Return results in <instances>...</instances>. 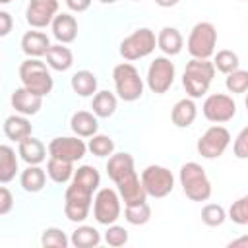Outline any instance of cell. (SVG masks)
<instances>
[{
    "instance_id": "1",
    "label": "cell",
    "mask_w": 248,
    "mask_h": 248,
    "mask_svg": "<svg viewBox=\"0 0 248 248\" xmlns=\"http://www.w3.org/2000/svg\"><path fill=\"white\" fill-rule=\"evenodd\" d=\"M215 76V66L209 58H192L182 74V85L192 99H200L207 93Z\"/></svg>"
},
{
    "instance_id": "2",
    "label": "cell",
    "mask_w": 248,
    "mask_h": 248,
    "mask_svg": "<svg viewBox=\"0 0 248 248\" xmlns=\"http://www.w3.org/2000/svg\"><path fill=\"white\" fill-rule=\"evenodd\" d=\"M182 192L192 202H207L211 198V182L205 174V169L200 163H184L178 174Z\"/></svg>"
},
{
    "instance_id": "3",
    "label": "cell",
    "mask_w": 248,
    "mask_h": 248,
    "mask_svg": "<svg viewBox=\"0 0 248 248\" xmlns=\"http://www.w3.org/2000/svg\"><path fill=\"white\" fill-rule=\"evenodd\" d=\"M112 79H114V89H116L118 99L126 101V103H134V101L141 99L143 79L132 62L116 64L112 70Z\"/></svg>"
},
{
    "instance_id": "4",
    "label": "cell",
    "mask_w": 248,
    "mask_h": 248,
    "mask_svg": "<svg viewBox=\"0 0 248 248\" xmlns=\"http://www.w3.org/2000/svg\"><path fill=\"white\" fill-rule=\"evenodd\" d=\"M19 79H21L23 87H27L43 97L48 95L54 87L48 64L41 62L39 58H25L19 64Z\"/></svg>"
},
{
    "instance_id": "5",
    "label": "cell",
    "mask_w": 248,
    "mask_h": 248,
    "mask_svg": "<svg viewBox=\"0 0 248 248\" xmlns=\"http://www.w3.org/2000/svg\"><path fill=\"white\" fill-rule=\"evenodd\" d=\"M93 190L70 180V186L64 192V215L72 223H83L89 217L93 205Z\"/></svg>"
},
{
    "instance_id": "6",
    "label": "cell",
    "mask_w": 248,
    "mask_h": 248,
    "mask_svg": "<svg viewBox=\"0 0 248 248\" xmlns=\"http://www.w3.org/2000/svg\"><path fill=\"white\" fill-rule=\"evenodd\" d=\"M157 46V37L149 27H140L120 43V56L128 62L149 56Z\"/></svg>"
},
{
    "instance_id": "7",
    "label": "cell",
    "mask_w": 248,
    "mask_h": 248,
    "mask_svg": "<svg viewBox=\"0 0 248 248\" xmlns=\"http://www.w3.org/2000/svg\"><path fill=\"white\" fill-rule=\"evenodd\" d=\"M188 52L192 58H211L217 46V29L209 21H200L188 35Z\"/></svg>"
},
{
    "instance_id": "8",
    "label": "cell",
    "mask_w": 248,
    "mask_h": 248,
    "mask_svg": "<svg viewBox=\"0 0 248 248\" xmlns=\"http://www.w3.org/2000/svg\"><path fill=\"white\" fill-rule=\"evenodd\" d=\"M120 194L114 188H99L93 198V217L99 225H112L120 217Z\"/></svg>"
},
{
    "instance_id": "9",
    "label": "cell",
    "mask_w": 248,
    "mask_h": 248,
    "mask_svg": "<svg viewBox=\"0 0 248 248\" xmlns=\"http://www.w3.org/2000/svg\"><path fill=\"white\" fill-rule=\"evenodd\" d=\"M141 184L151 198H165L174 190V176L167 167L147 165L141 170Z\"/></svg>"
},
{
    "instance_id": "10",
    "label": "cell",
    "mask_w": 248,
    "mask_h": 248,
    "mask_svg": "<svg viewBox=\"0 0 248 248\" xmlns=\"http://www.w3.org/2000/svg\"><path fill=\"white\" fill-rule=\"evenodd\" d=\"M174 64L170 62V58L167 56H155L147 68V87L157 93V95H163L170 89V85L174 83Z\"/></svg>"
},
{
    "instance_id": "11",
    "label": "cell",
    "mask_w": 248,
    "mask_h": 248,
    "mask_svg": "<svg viewBox=\"0 0 248 248\" xmlns=\"http://www.w3.org/2000/svg\"><path fill=\"white\" fill-rule=\"evenodd\" d=\"M229 143H231V132L225 126L215 124L202 134V138L196 143V149L203 159H217L227 151Z\"/></svg>"
},
{
    "instance_id": "12",
    "label": "cell",
    "mask_w": 248,
    "mask_h": 248,
    "mask_svg": "<svg viewBox=\"0 0 248 248\" xmlns=\"http://www.w3.org/2000/svg\"><path fill=\"white\" fill-rule=\"evenodd\" d=\"M203 116L213 124H225L234 118L236 114V103L227 93H211L205 97L202 105Z\"/></svg>"
},
{
    "instance_id": "13",
    "label": "cell",
    "mask_w": 248,
    "mask_h": 248,
    "mask_svg": "<svg viewBox=\"0 0 248 248\" xmlns=\"http://www.w3.org/2000/svg\"><path fill=\"white\" fill-rule=\"evenodd\" d=\"M87 151V145L83 140H79V136H60L50 140L48 143V155L50 157H58L70 163H76L79 159H83Z\"/></svg>"
},
{
    "instance_id": "14",
    "label": "cell",
    "mask_w": 248,
    "mask_h": 248,
    "mask_svg": "<svg viewBox=\"0 0 248 248\" xmlns=\"http://www.w3.org/2000/svg\"><path fill=\"white\" fill-rule=\"evenodd\" d=\"M58 14V0H29L25 19L33 29H43L52 23Z\"/></svg>"
},
{
    "instance_id": "15",
    "label": "cell",
    "mask_w": 248,
    "mask_h": 248,
    "mask_svg": "<svg viewBox=\"0 0 248 248\" xmlns=\"http://www.w3.org/2000/svg\"><path fill=\"white\" fill-rule=\"evenodd\" d=\"M116 190L120 194V198L124 200V205L128 203H140V202H147V192L141 184V178L138 176L136 170L124 174L120 180L114 182Z\"/></svg>"
},
{
    "instance_id": "16",
    "label": "cell",
    "mask_w": 248,
    "mask_h": 248,
    "mask_svg": "<svg viewBox=\"0 0 248 248\" xmlns=\"http://www.w3.org/2000/svg\"><path fill=\"white\" fill-rule=\"evenodd\" d=\"M12 107L16 108V112L23 114V116H33L41 110L43 107V95H37L35 91L27 89V87H17L12 93Z\"/></svg>"
},
{
    "instance_id": "17",
    "label": "cell",
    "mask_w": 248,
    "mask_h": 248,
    "mask_svg": "<svg viewBox=\"0 0 248 248\" xmlns=\"http://www.w3.org/2000/svg\"><path fill=\"white\" fill-rule=\"evenodd\" d=\"M50 27H52L54 39L62 45L74 43L76 37H78V19L72 14H56Z\"/></svg>"
},
{
    "instance_id": "18",
    "label": "cell",
    "mask_w": 248,
    "mask_h": 248,
    "mask_svg": "<svg viewBox=\"0 0 248 248\" xmlns=\"http://www.w3.org/2000/svg\"><path fill=\"white\" fill-rule=\"evenodd\" d=\"M50 48V39L43 31H25L21 37V50L27 58H41L46 56V50Z\"/></svg>"
},
{
    "instance_id": "19",
    "label": "cell",
    "mask_w": 248,
    "mask_h": 248,
    "mask_svg": "<svg viewBox=\"0 0 248 248\" xmlns=\"http://www.w3.org/2000/svg\"><path fill=\"white\" fill-rule=\"evenodd\" d=\"M198 116V107L194 103L192 97H186V99H180L174 103L172 110H170V120L176 128H188L194 124Z\"/></svg>"
},
{
    "instance_id": "20",
    "label": "cell",
    "mask_w": 248,
    "mask_h": 248,
    "mask_svg": "<svg viewBox=\"0 0 248 248\" xmlns=\"http://www.w3.org/2000/svg\"><path fill=\"white\" fill-rule=\"evenodd\" d=\"M17 153L27 165H41L46 159V147L39 138H25L17 143Z\"/></svg>"
},
{
    "instance_id": "21",
    "label": "cell",
    "mask_w": 248,
    "mask_h": 248,
    "mask_svg": "<svg viewBox=\"0 0 248 248\" xmlns=\"http://www.w3.org/2000/svg\"><path fill=\"white\" fill-rule=\"evenodd\" d=\"M99 116L95 112H89V110H78L72 114V120H70V126H72V132L79 138H91L97 134L99 130Z\"/></svg>"
},
{
    "instance_id": "22",
    "label": "cell",
    "mask_w": 248,
    "mask_h": 248,
    "mask_svg": "<svg viewBox=\"0 0 248 248\" xmlns=\"http://www.w3.org/2000/svg\"><path fill=\"white\" fill-rule=\"evenodd\" d=\"M184 46V39H182V33L176 29V27H163L157 35V48H161L167 56H176L180 54Z\"/></svg>"
},
{
    "instance_id": "23",
    "label": "cell",
    "mask_w": 248,
    "mask_h": 248,
    "mask_svg": "<svg viewBox=\"0 0 248 248\" xmlns=\"http://www.w3.org/2000/svg\"><path fill=\"white\" fill-rule=\"evenodd\" d=\"M31 132H33V126L27 120V116H23V114H10L4 120V134L12 141H17L19 143L21 140L29 138Z\"/></svg>"
},
{
    "instance_id": "24",
    "label": "cell",
    "mask_w": 248,
    "mask_h": 248,
    "mask_svg": "<svg viewBox=\"0 0 248 248\" xmlns=\"http://www.w3.org/2000/svg\"><path fill=\"white\" fill-rule=\"evenodd\" d=\"M132 170H136V167H134V157H132L130 153H126V151L112 153V155L108 157V161H107V174H108V178H110L112 182L120 180L124 174H128V172H132Z\"/></svg>"
},
{
    "instance_id": "25",
    "label": "cell",
    "mask_w": 248,
    "mask_h": 248,
    "mask_svg": "<svg viewBox=\"0 0 248 248\" xmlns=\"http://www.w3.org/2000/svg\"><path fill=\"white\" fill-rule=\"evenodd\" d=\"M46 64H48V68H52L56 72H66L74 64V54L62 43L50 45V48L46 50Z\"/></svg>"
},
{
    "instance_id": "26",
    "label": "cell",
    "mask_w": 248,
    "mask_h": 248,
    "mask_svg": "<svg viewBox=\"0 0 248 248\" xmlns=\"http://www.w3.org/2000/svg\"><path fill=\"white\" fill-rule=\"evenodd\" d=\"M74 163L70 161H64V159H58V157H48L46 161V174L52 182L56 184H66L74 178Z\"/></svg>"
},
{
    "instance_id": "27",
    "label": "cell",
    "mask_w": 248,
    "mask_h": 248,
    "mask_svg": "<svg viewBox=\"0 0 248 248\" xmlns=\"http://www.w3.org/2000/svg\"><path fill=\"white\" fill-rule=\"evenodd\" d=\"M19 184L29 194L41 192L45 188V184H46V172H45V169H41L39 165H27V169L19 176Z\"/></svg>"
},
{
    "instance_id": "28",
    "label": "cell",
    "mask_w": 248,
    "mask_h": 248,
    "mask_svg": "<svg viewBox=\"0 0 248 248\" xmlns=\"http://www.w3.org/2000/svg\"><path fill=\"white\" fill-rule=\"evenodd\" d=\"M72 89L76 95L79 97H93L97 93V78L93 72L89 70H79L72 76V81H70Z\"/></svg>"
},
{
    "instance_id": "29",
    "label": "cell",
    "mask_w": 248,
    "mask_h": 248,
    "mask_svg": "<svg viewBox=\"0 0 248 248\" xmlns=\"http://www.w3.org/2000/svg\"><path fill=\"white\" fill-rule=\"evenodd\" d=\"M116 107H118V101H116V95L110 93V91H97L93 95V101H91V108L93 112L99 116V118H110L114 112H116Z\"/></svg>"
},
{
    "instance_id": "30",
    "label": "cell",
    "mask_w": 248,
    "mask_h": 248,
    "mask_svg": "<svg viewBox=\"0 0 248 248\" xmlns=\"http://www.w3.org/2000/svg\"><path fill=\"white\" fill-rule=\"evenodd\" d=\"M17 174V157L14 147L10 145H0V182L8 184L16 178Z\"/></svg>"
},
{
    "instance_id": "31",
    "label": "cell",
    "mask_w": 248,
    "mask_h": 248,
    "mask_svg": "<svg viewBox=\"0 0 248 248\" xmlns=\"http://www.w3.org/2000/svg\"><path fill=\"white\" fill-rule=\"evenodd\" d=\"M70 242L76 248H95L101 244V232L91 225H79L72 232Z\"/></svg>"
},
{
    "instance_id": "32",
    "label": "cell",
    "mask_w": 248,
    "mask_h": 248,
    "mask_svg": "<svg viewBox=\"0 0 248 248\" xmlns=\"http://www.w3.org/2000/svg\"><path fill=\"white\" fill-rule=\"evenodd\" d=\"M72 180L78 182V184H81V186H85V188H89V190H93V192H97L99 190V184H101V174H99V170L95 167L81 165V167L76 169Z\"/></svg>"
},
{
    "instance_id": "33",
    "label": "cell",
    "mask_w": 248,
    "mask_h": 248,
    "mask_svg": "<svg viewBox=\"0 0 248 248\" xmlns=\"http://www.w3.org/2000/svg\"><path fill=\"white\" fill-rule=\"evenodd\" d=\"M124 219L130 225H145L151 219V207L147 202H140V203H128L124 209Z\"/></svg>"
},
{
    "instance_id": "34",
    "label": "cell",
    "mask_w": 248,
    "mask_h": 248,
    "mask_svg": "<svg viewBox=\"0 0 248 248\" xmlns=\"http://www.w3.org/2000/svg\"><path fill=\"white\" fill-rule=\"evenodd\" d=\"M213 66L217 72L221 74H231L234 70H238L240 66V60H238V54L234 50H229V48H223V50H217V54L213 56Z\"/></svg>"
},
{
    "instance_id": "35",
    "label": "cell",
    "mask_w": 248,
    "mask_h": 248,
    "mask_svg": "<svg viewBox=\"0 0 248 248\" xmlns=\"http://www.w3.org/2000/svg\"><path fill=\"white\" fill-rule=\"evenodd\" d=\"M87 149L95 157H110L114 153V141L107 134H95V136H91V140L87 143Z\"/></svg>"
},
{
    "instance_id": "36",
    "label": "cell",
    "mask_w": 248,
    "mask_h": 248,
    "mask_svg": "<svg viewBox=\"0 0 248 248\" xmlns=\"http://www.w3.org/2000/svg\"><path fill=\"white\" fill-rule=\"evenodd\" d=\"M227 219H229V215H227L225 207L219 203H205L202 207V221L207 227H221Z\"/></svg>"
},
{
    "instance_id": "37",
    "label": "cell",
    "mask_w": 248,
    "mask_h": 248,
    "mask_svg": "<svg viewBox=\"0 0 248 248\" xmlns=\"http://www.w3.org/2000/svg\"><path fill=\"white\" fill-rule=\"evenodd\" d=\"M41 244L45 248H68V244H72V242H70V238L66 236V232L62 229L48 227L41 234Z\"/></svg>"
},
{
    "instance_id": "38",
    "label": "cell",
    "mask_w": 248,
    "mask_h": 248,
    "mask_svg": "<svg viewBox=\"0 0 248 248\" xmlns=\"http://www.w3.org/2000/svg\"><path fill=\"white\" fill-rule=\"evenodd\" d=\"M225 87L229 93H246L248 91V70H234L227 74Z\"/></svg>"
},
{
    "instance_id": "39",
    "label": "cell",
    "mask_w": 248,
    "mask_h": 248,
    "mask_svg": "<svg viewBox=\"0 0 248 248\" xmlns=\"http://www.w3.org/2000/svg\"><path fill=\"white\" fill-rule=\"evenodd\" d=\"M229 219L232 223H236V225H248V194L231 203Z\"/></svg>"
},
{
    "instance_id": "40",
    "label": "cell",
    "mask_w": 248,
    "mask_h": 248,
    "mask_svg": "<svg viewBox=\"0 0 248 248\" xmlns=\"http://www.w3.org/2000/svg\"><path fill=\"white\" fill-rule=\"evenodd\" d=\"M105 242H107L108 246H114V248L124 246V244L128 242V231H126L124 227H120V225L112 223V225H108V227H107Z\"/></svg>"
},
{
    "instance_id": "41",
    "label": "cell",
    "mask_w": 248,
    "mask_h": 248,
    "mask_svg": "<svg viewBox=\"0 0 248 248\" xmlns=\"http://www.w3.org/2000/svg\"><path fill=\"white\" fill-rule=\"evenodd\" d=\"M232 153L238 159H248V126H244L238 132V136L232 143Z\"/></svg>"
},
{
    "instance_id": "42",
    "label": "cell",
    "mask_w": 248,
    "mask_h": 248,
    "mask_svg": "<svg viewBox=\"0 0 248 248\" xmlns=\"http://www.w3.org/2000/svg\"><path fill=\"white\" fill-rule=\"evenodd\" d=\"M14 207V196L8 190V186L0 188V215H8Z\"/></svg>"
},
{
    "instance_id": "43",
    "label": "cell",
    "mask_w": 248,
    "mask_h": 248,
    "mask_svg": "<svg viewBox=\"0 0 248 248\" xmlns=\"http://www.w3.org/2000/svg\"><path fill=\"white\" fill-rule=\"evenodd\" d=\"M12 31V16L6 10H0V37H6Z\"/></svg>"
},
{
    "instance_id": "44",
    "label": "cell",
    "mask_w": 248,
    "mask_h": 248,
    "mask_svg": "<svg viewBox=\"0 0 248 248\" xmlns=\"http://www.w3.org/2000/svg\"><path fill=\"white\" fill-rule=\"evenodd\" d=\"M227 246H229V248H248V234H242V236L231 240Z\"/></svg>"
},
{
    "instance_id": "45",
    "label": "cell",
    "mask_w": 248,
    "mask_h": 248,
    "mask_svg": "<svg viewBox=\"0 0 248 248\" xmlns=\"http://www.w3.org/2000/svg\"><path fill=\"white\" fill-rule=\"evenodd\" d=\"M180 0H155V4L157 6H161V8H172V6H176Z\"/></svg>"
},
{
    "instance_id": "46",
    "label": "cell",
    "mask_w": 248,
    "mask_h": 248,
    "mask_svg": "<svg viewBox=\"0 0 248 248\" xmlns=\"http://www.w3.org/2000/svg\"><path fill=\"white\" fill-rule=\"evenodd\" d=\"M99 2H101V4H114L116 0H99Z\"/></svg>"
},
{
    "instance_id": "47",
    "label": "cell",
    "mask_w": 248,
    "mask_h": 248,
    "mask_svg": "<svg viewBox=\"0 0 248 248\" xmlns=\"http://www.w3.org/2000/svg\"><path fill=\"white\" fill-rule=\"evenodd\" d=\"M12 0H0V4H10Z\"/></svg>"
},
{
    "instance_id": "48",
    "label": "cell",
    "mask_w": 248,
    "mask_h": 248,
    "mask_svg": "<svg viewBox=\"0 0 248 248\" xmlns=\"http://www.w3.org/2000/svg\"><path fill=\"white\" fill-rule=\"evenodd\" d=\"M244 105H246V110H248V95H246V101H244Z\"/></svg>"
},
{
    "instance_id": "49",
    "label": "cell",
    "mask_w": 248,
    "mask_h": 248,
    "mask_svg": "<svg viewBox=\"0 0 248 248\" xmlns=\"http://www.w3.org/2000/svg\"><path fill=\"white\" fill-rule=\"evenodd\" d=\"M134 2H140V0H134Z\"/></svg>"
}]
</instances>
